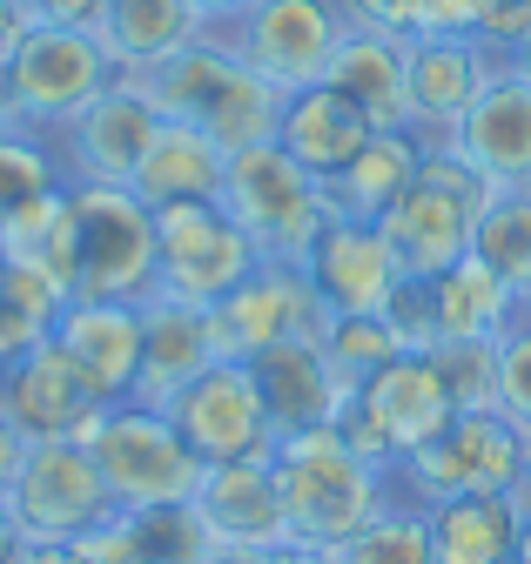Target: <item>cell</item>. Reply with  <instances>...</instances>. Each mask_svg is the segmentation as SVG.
Here are the masks:
<instances>
[{
  "label": "cell",
  "mask_w": 531,
  "mask_h": 564,
  "mask_svg": "<svg viewBox=\"0 0 531 564\" xmlns=\"http://www.w3.org/2000/svg\"><path fill=\"white\" fill-rule=\"evenodd\" d=\"M262 269L256 242L229 223L223 202H169L155 208V296L216 310Z\"/></svg>",
  "instance_id": "9c48e42d"
},
{
  "label": "cell",
  "mask_w": 531,
  "mask_h": 564,
  "mask_svg": "<svg viewBox=\"0 0 531 564\" xmlns=\"http://www.w3.org/2000/svg\"><path fill=\"white\" fill-rule=\"evenodd\" d=\"M75 216V296L149 303L155 296V208L136 188L68 182Z\"/></svg>",
  "instance_id": "ba28073f"
},
{
  "label": "cell",
  "mask_w": 531,
  "mask_h": 564,
  "mask_svg": "<svg viewBox=\"0 0 531 564\" xmlns=\"http://www.w3.org/2000/svg\"><path fill=\"white\" fill-rule=\"evenodd\" d=\"M498 54L478 34H424L404 41V82H411V128L424 149H444L451 128L472 115V101L491 88Z\"/></svg>",
  "instance_id": "2e32d148"
},
{
  "label": "cell",
  "mask_w": 531,
  "mask_h": 564,
  "mask_svg": "<svg viewBox=\"0 0 531 564\" xmlns=\"http://www.w3.org/2000/svg\"><path fill=\"white\" fill-rule=\"evenodd\" d=\"M303 269L316 282V296L329 303V316H383L397 303V290H404V269H397V256H390L377 223L329 216L323 236L310 242Z\"/></svg>",
  "instance_id": "e0dca14e"
},
{
  "label": "cell",
  "mask_w": 531,
  "mask_h": 564,
  "mask_svg": "<svg viewBox=\"0 0 531 564\" xmlns=\"http://www.w3.org/2000/svg\"><path fill=\"white\" fill-rule=\"evenodd\" d=\"M115 511H155V505H188L203 490V457L182 444V431L169 423V410L149 403H108L95 416V431L82 437Z\"/></svg>",
  "instance_id": "8992f818"
},
{
  "label": "cell",
  "mask_w": 531,
  "mask_h": 564,
  "mask_svg": "<svg viewBox=\"0 0 531 564\" xmlns=\"http://www.w3.org/2000/svg\"><path fill=\"white\" fill-rule=\"evenodd\" d=\"M357 397L370 403L377 431H383V444H390V470L404 464V457H418V451L444 431V423L457 416V403H451V390H444V377H437V364H431V349H411V357L383 364L370 383H357Z\"/></svg>",
  "instance_id": "44dd1931"
},
{
  "label": "cell",
  "mask_w": 531,
  "mask_h": 564,
  "mask_svg": "<svg viewBox=\"0 0 531 564\" xmlns=\"http://www.w3.org/2000/svg\"><path fill=\"white\" fill-rule=\"evenodd\" d=\"M21 8H28L34 28H88L95 34V21H101L108 0H21Z\"/></svg>",
  "instance_id": "7bdbcfd3"
},
{
  "label": "cell",
  "mask_w": 531,
  "mask_h": 564,
  "mask_svg": "<svg viewBox=\"0 0 531 564\" xmlns=\"http://www.w3.org/2000/svg\"><path fill=\"white\" fill-rule=\"evenodd\" d=\"M444 149L464 155L491 188H531V75L518 61H498L491 88L451 128Z\"/></svg>",
  "instance_id": "ac0fdd59"
},
{
  "label": "cell",
  "mask_w": 531,
  "mask_h": 564,
  "mask_svg": "<svg viewBox=\"0 0 531 564\" xmlns=\"http://www.w3.org/2000/svg\"><path fill=\"white\" fill-rule=\"evenodd\" d=\"M142 82V95L155 101L162 121H182V128H203L223 149H256V141H277V115H283V95L256 75V67L223 41V34H203L195 47H182L175 61L149 67V75H128Z\"/></svg>",
  "instance_id": "6da1fadb"
},
{
  "label": "cell",
  "mask_w": 531,
  "mask_h": 564,
  "mask_svg": "<svg viewBox=\"0 0 531 564\" xmlns=\"http://www.w3.org/2000/svg\"><path fill=\"white\" fill-rule=\"evenodd\" d=\"M203 34H209V21L188 0H108L95 21V41L115 61V75H149V67L175 61Z\"/></svg>",
  "instance_id": "cb8c5ba5"
},
{
  "label": "cell",
  "mask_w": 531,
  "mask_h": 564,
  "mask_svg": "<svg viewBox=\"0 0 531 564\" xmlns=\"http://www.w3.org/2000/svg\"><path fill=\"white\" fill-rule=\"evenodd\" d=\"M249 370H256L262 403H270L277 437L316 431V423H329V416H337V403L350 397V383L329 370L323 343H283V349H270V357H256Z\"/></svg>",
  "instance_id": "d4e9b609"
},
{
  "label": "cell",
  "mask_w": 531,
  "mask_h": 564,
  "mask_svg": "<svg viewBox=\"0 0 531 564\" xmlns=\"http://www.w3.org/2000/svg\"><path fill=\"white\" fill-rule=\"evenodd\" d=\"M418 162H424L418 128L370 134V141H364V155H357L337 182H323V188H329V216H344V223H383V208L411 188Z\"/></svg>",
  "instance_id": "f546056e"
},
{
  "label": "cell",
  "mask_w": 531,
  "mask_h": 564,
  "mask_svg": "<svg viewBox=\"0 0 531 564\" xmlns=\"http://www.w3.org/2000/svg\"><path fill=\"white\" fill-rule=\"evenodd\" d=\"M21 564H75V551H68V544H28Z\"/></svg>",
  "instance_id": "681fc988"
},
{
  "label": "cell",
  "mask_w": 531,
  "mask_h": 564,
  "mask_svg": "<svg viewBox=\"0 0 531 564\" xmlns=\"http://www.w3.org/2000/svg\"><path fill=\"white\" fill-rule=\"evenodd\" d=\"M223 208H229V223L256 242L262 262H303L310 242L329 223V188L283 149V141H256V149L229 155Z\"/></svg>",
  "instance_id": "5b68a950"
},
{
  "label": "cell",
  "mask_w": 531,
  "mask_h": 564,
  "mask_svg": "<svg viewBox=\"0 0 531 564\" xmlns=\"http://www.w3.org/2000/svg\"><path fill=\"white\" fill-rule=\"evenodd\" d=\"M188 8H195V14H203L209 28H229V21H242L249 8H262V0H188Z\"/></svg>",
  "instance_id": "bcb514c9"
},
{
  "label": "cell",
  "mask_w": 531,
  "mask_h": 564,
  "mask_svg": "<svg viewBox=\"0 0 531 564\" xmlns=\"http://www.w3.org/2000/svg\"><path fill=\"white\" fill-rule=\"evenodd\" d=\"M498 410L531 437V310H518V323L498 336Z\"/></svg>",
  "instance_id": "f35d334b"
},
{
  "label": "cell",
  "mask_w": 531,
  "mask_h": 564,
  "mask_svg": "<svg viewBox=\"0 0 531 564\" xmlns=\"http://www.w3.org/2000/svg\"><path fill=\"white\" fill-rule=\"evenodd\" d=\"M223 175H229V149L209 141L203 128H182V121H162V134L149 141V155L136 169V188L149 208H169V202H223Z\"/></svg>",
  "instance_id": "f1b7e54d"
},
{
  "label": "cell",
  "mask_w": 531,
  "mask_h": 564,
  "mask_svg": "<svg viewBox=\"0 0 531 564\" xmlns=\"http://www.w3.org/2000/svg\"><path fill=\"white\" fill-rule=\"evenodd\" d=\"M518 505H524V511H531V477H524V498H518Z\"/></svg>",
  "instance_id": "db71d44e"
},
{
  "label": "cell",
  "mask_w": 531,
  "mask_h": 564,
  "mask_svg": "<svg viewBox=\"0 0 531 564\" xmlns=\"http://www.w3.org/2000/svg\"><path fill=\"white\" fill-rule=\"evenodd\" d=\"M518 67H524V75H531V41H524V47H518Z\"/></svg>",
  "instance_id": "f5cc1de1"
},
{
  "label": "cell",
  "mask_w": 531,
  "mask_h": 564,
  "mask_svg": "<svg viewBox=\"0 0 531 564\" xmlns=\"http://www.w3.org/2000/svg\"><path fill=\"white\" fill-rule=\"evenodd\" d=\"M0 505H8V518L21 524L28 544H75L95 524L121 518L101 470H95V457H88V444H75V437L28 444V457H21V470H14Z\"/></svg>",
  "instance_id": "30bf717a"
},
{
  "label": "cell",
  "mask_w": 531,
  "mask_h": 564,
  "mask_svg": "<svg viewBox=\"0 0 531 564\" xmlns=\"http://www.w3.org/2000/svg\"><path fill=\"white\" fill-rule=\"evenodd\" d=\"M195 518L216 538V551H277L290 544V511H283V490L270 464H209L203 490H195Z\"/></svg>",
  "instance_id": "d6986e66"
},
{
  "label": "cell",
  "mask_w": 531,
  "mask_h": 564,
  "mask_svg": "<svg viewBox=\"0 0 531 564\" xmlns=\"http://www.w3.org/2000/svg\"><path fill=\"white\" fill-rule=\"evenodd\" d=\"M34 21H28V8L21 0H0V67L14 61V47H21V34H28Z\"/></svg>",
  "instance_id": "f6af8a7d"
},
{
  "label": "cell",
  "mask_w": 531,
  "mask_h": 564,
  "mask_svg": "<svg viewBox=\"0 0 531 564\" xmlns=\"http://www.w3.org/2000/svg\"><path fill=\"white\" fill-rule=\"evenodd\" d=\"M472 34H478L498 61H518V47L531 41V0H478Z\"/></svg>",
  "instance_id": "60d3db41"
},
{
  "label": "cell",
  "mask_w": 531,
  "mask_h": 564,
  "mask_svg": "<svg viewBox=\"0 0 531 564\" xmlns=\"http://www.w3.org/2000/svg\"><path fill=\"white\" fill-rule=\"evenodd\" d=\"M0 262L47 275L61 296H75V216H68V188H54L28 202L21 216L0 223Z\"/></svg>",
  "instance_id": "4dcf8cb0"
},
{
  "label": "cell",
  "mask_w": 531,
  "mask_h": 564,
  "mask_svg": "<svg viewBox=\"0 0 531 564\" xmlns=\"http://www.w3.org/2000/svg\"><path fill=\"white\" fill-rule=\"evenodd\" d=\"M472 256L498 282H511L518 296H531V188H491L478 236H472Z\"/></svg>",
  "instance_id": "1f68e13d"
},
{
  "label": "cell",
  "mask_w": 531,
  "mask_h": 564,
  "mask_svg": "<svg viewBox=\"0 0 531 564\" xmlns=\"http://www.w3.org/2000/svg\"><path fill=\"white\" fill-rule=\"evenodd\" d=\"M350 28L390 34V41H424L437 34V0H337Z\"/></svg>",
  "instance_id": "ab89813d"
},
{
  "label": "cell",
  "mask_w": 531,
  "mask_h": 564,
  "mask_svg": "<svg viewBox=\"0 0 531 564\" xmlns=\"http://www.w3.org/2000/svg\"><path fill=\"white\" fill-rule=\"evenodd\" d=\"M0 410H8V423L28 444H61V437L82 444L95 431V416L108 410V397L68 364V349L47 336V343L28 349V357H14L0 370Z\"/></svg>",
  "instance_id": "9a60e30c"
},
{
  "label": "cell",
  "mask_w": 531,
  "mask_h": 564,
  "mask_svg": "<svg viewBox=\"0 0 531 564\" xmlns=\"http://www.w3.org/2000/svg\"><path fill=\"white\" fill-rule=\"evenodd\" d=\"M47 336L68 349V364H75L108 403H128V397H136V377H142V303L68 296V310L54 316Z\"/></svg>",
  "instance_id": "ffe728a7"
},
{
  "label": "cell",
  "mask_w": 531,
  "mask_h": 564,
  "mask_svg": "<svg viewBox=\"0 0 531 564\" xmlns=\"http://www.w3.org/2000/svg\"><path fill=\"white\" fill-rule=\"evenodd\" d=\"M209 364H223L216 357V336H209V310L149 296L142 303V377H136V397H128V403L169 410Z\"/></svg>",
  "instance_id": "7402d4cb"
},
{
  "label": "cell",
  "mask_w": 531,
  "mask_h": 564,
  "mask_svg": "<svg viewBox=\"0 0 531 564\" xmlns=\"http://www.w3.org/2000/svg\"><path fill=\"white\" fill-rule=\"evenodd\" d=\"M531 477V437L505 410H464L444 431L390 470V498L397 505H437V498H464V490H491V498H524Z\"/></svg>",
  "instance_id": "277c9868"
},
{
  "label": "cell",
  "mask_w": 531,
  "mask_h": 564,
  "mask_svg": "<svg viewBox=\"0 0 531 564\" xmlns=\"http://www.w3.org/2000/svg\"><path fill=\"white\" fill-rule=\"evenodd\" d=\"M329 557H337V564H437L431 524H424L418 505H383L357 538H344Z\"/></svg>",
  "instance_id": "e575fe53"
},
{
  "label": "cell",
  "mask_w": 531,
  "mask_h": 564,
  "mask_svg": "<svg viewBox=\"0 0 531 564\" xmlns=\"http://www.w3.org/2000/svg\"><path fill=\"white\" fill-rule=\"evenodd\" d=\"M61 310H68V296H61L47 275L0 262V370H8L14 357H28L34 343H47Z\"/></svg>",
  "instance_id": "d6a6232c"
},
{
  "label": "cell",
  "mask_w": 531,
  "mask_h": 564,
  "mask_svg": "<svg viewBox=\"0 0 531 564\" xmlns=\"http://www.w3.org/2000/svg\"><path fill=\"white\" fill-rule=\"evenodd\" d=\"M424 296H431L437 343H498L518 323V310H524V296L511 290V282H498L478 256H464L444 275H431Z\"/></svg>",
  "instance_id": "83f0119b"
},
{
  "label": "cell",
  "mask_w": 531,
  "mask_h": 564,
  "mask_svg": "<svg viewBox=\"0 0 531 564\" xmlns=\"http://www.w3.org/2000/svg\"><path fill=\"white\" fill-rule=\"evenodd\" d=\"M329 303L316 296V282L303 262H262L236 296L209 310V336L223 364H256L283 343H323Z\"/></svg>",
  "instance_id": "8fae6325"
},
{
  "label": "cell",
  "mask_w": 531,
  "mask_h": 564,
  "mask_svg": "<svg viewBox=\"0 0 531 564\" xmlns=\"http://www.w3.org/2000/svg\"><path fill=\"white\" fill-rule=\"evenodd\" d=\"M323 357H329V370H337V377L357 390V383H370L383 364L404 357V343H397V329H390L383 316H329V329H323Z\"/></svg>",
  "instance_id": "8d00e7d4"
},
{
  "label": "cell",
  "mask_w": 531,
  "mask_h": 564,
  "mask_svg": "<svg viewBox=\"0 0 531 564\" xmlns=\"http://www.w3.org/2000/svg\"><path fill=\"white\" fill-rule=\"evenodd\" d=\"M524 310H531V296H524Z\"/></svg>",
  "instance_id": "11a10c76"
},
{
  "label": "cell",
  "mask_w": 531,
  "mask_h": 564,
  "mask_svg": "<svg viewBox=\"0 0 531 564\" xmlns=\"http://www.w3.org/2000/svg\"><path fill=\"white\" fill-rule=\"evenodd\" d=\"M431 364H437L457 416L464 410H498V343H437Z\"/></svg>",
  "instance_id": "74e56055"
},
{
  "label": "cell",
  "mask_w": 531,
  "mask_h": 564,
  "mask_svg": "<svg viewBox=\"0 0 531 564\" xmlns=\"http://www.w3.org/2000/svg\"><path fill=\"white\" fill-rule=\"evenodd\" d=\"M21 457H28V437H21L14 423H8V410H0V498H8V484H14Z\"/></svg>",
  "instance_id": "ee69618b"
},
{
  "label": "cell",
  "mask_w": 531,
  "mask_h": 564,
  "mask_svg": "<svg viewBox=\"0 0 531 564\" xmlns=\"http://www.w3.org/2000/svg\"><path fill=\"white\" fill-rule=\"evenodd\" d=\"M270 470H277V490H283V511H290V538L316 544V551H337L383 505H397L390 498V470L364 464L329 423L296 431V437H277Z\"/></svg>",
  "instance_id": "7a4b0ae2"
},
{
  "label": "cell",
  "mask_w": 531,
  "mask_h": 564,
  "mask_svg": "<svg viewBox=\"0 0 531 564\" xmlns=\"http://www.w3.org/2000/svg\"><path fill=\"white\" fill-rule=\"evenodd\" d=\"M216 564H256L249 551H216Z\"/></svg>",
  "instance_id": "816d5d0a"
},
{
  "label": "cell",
  "mask_w": 531,
  "mask_h": 564,
  "mask_svg": "<svg viewBox=\"0 0 531 564\" xmlns=\"http://www.w3.org/2000/svg\"><path fill=\"white\" fill-rule=\"evenodd\" d=\"M518 564H531V511H524V524H518Z\"/></svg>",
  "instance_id": "f907efd6"
},
{
  "label": "cell",
  "mask_w": 531,
  "mask_h": 564,
  "mask_svg": "<svg viewBox=\"0 0 531 564\" xmlns=\"http://www.w3.org/2000/svg\"><path fill=\"white\" fill-rule=\"evenodd\" d=\"M485 202H491V182L472 162L451 155V149H424L411 188L397 195L383 208V223H377L383 242H390V256H397V269H404V282H431L451 262L472 256Z\"/></svg>",
  "instance_id": "3957f363"
},
{
  "label": "cell",
  "mask_w": 531,
  "mask_h": 564,
  "mask_svg": "<svg viewBox=\"0 0 531 564\" xmlns=\"http://www.w3.org/2000/svg\"><path fill=\"white\" fill-rule=\"evenodd\" d=\"M101 88H115V61L88 28H28L0 67V121L54 141Z\"/></svg>",
  "instance_id": "52a82bcc"
},
{
  "label": "cell",
  "mask_w": 531,
  "mask_h": 564,
  "mask_svg": "<svg viewBox=\"0 0 531 564\" xmlns=\"http://www.w3.org/2000/svg\"><path fill=\"white\" fill-rule=\"evenodd\" d=\"M155 134H162V115H155V101L142 95V82L115 75V88H101L68 128L54 134V155H61V169H68V182L128 188Z\"/></svg>",
  "instance_id": "5bb4252c"
},
{
  "label": "cell",
  "mask_w": 531,
  "mask_h": 564,
  "mask_svg": "<svg viewBox=\"0 0 531 564\" xmlns=\"http://www.w3.org/2000/svg\"><path fill=\"white\" fill-rule=\"evenodd\" d=\"M377 128L364 121L357 101H344L329 82L303 88V95H283V115H277V141L316 175V182H337L357 155H364V141Z\"/></svg>",
  "instance_id": "603a6c76"
},
{
  "label": "cell",
  "mask_w": 531,
  "mask_h": 564,
  "mask_svg": "<svg viewBox=\"0 0 531 564\" xmlns=\"http://www.w3.org/2000/svg\"><path fill=\"white\" fill-rule=\"evenodd\" d=\"M21 551H28V538H21V524L8 518V505H0V564H21Z\"/></svg>",
  "instance_id": "c3c4849f"
},
{
  "label": "cell",
  "mask_w": 531,
  "mask_h": 564,
  "mask_svg": "<svg viewBox=\"0 0 531 564\" xmlns=\"http://www.w3.org/2000/svg\"><path fill=\"white\" fill-rule=\"evenodd\" d=\"M68 551H75V564H142V551H136V531H128V518H108V524H95V531H88V538H75Z\"/></svg>",
  "instance_id": "b9f144b4"
},
{
  "label": "cell",
  "mask_w": 531,
  "mask_h": 564,
  "mask_svg": "<svg viewBox=\"0 0 531 564\" xmlns=\"http://www.w3.org/2000/svg\"><path fill=\"white\" fill-rule=\"evenodd\" d=\"M209 34H223L277 95H303V88H316L329 75L350 21H344L337 0H262V8H249L242 21L209 28Z\"/></svg>",
  "instance_id": "7c38bea8"
},
{
  "label": "cell",
  "mask_w": 531,
  "mask_h": 564,
  "mask_svg": "<svg viewBox=\"0 0 531 564\" xmlns=\"http://www.w3.org/2000/svg\"><path fill=\"white\" fill-rule=\"evenodd\" d=\"M424 524H431L437 564H518L524 505L518 498H491V490H464V498L424 505Z\"/></svg>",
  "instance_id": "4316f807"
},
{
  "label": "cell",
  "mask_w": 531,
  "mask_h": 564,
  "mask_svg": "<svg viewBox=\"0 0 531 564\" xmlns=\"http://www.w3.org/2000/svg\"><path fill=\"white\" fill-rule=\"evenodd\" d=\"M256 564H337V557L316 551V544H296V538H290V544H277V551H262Z\"/></svg>",
  "instance_id": "7dc6e473"
},
{
  "label": "cell",
  "mask_w": 531,
  "mask_h": 564,
  "mask_svg": "<svg viewBox=\"0 0 531 564\" xmlns=\"http://www.w3.org/2000/svg\"><path fill=\"white\" fill-rule=\"evenodd\" d=\"M169 423L203 464H270L277 451V423L249 364H209L169 403Z\"/></svg>",
  "instance_id": "4fadbf2b"
},
{
  "label": "cell",
  "mask_w": 531,
  "mask_h": 564,
  "mask_svg": "<svg viewBox=\"0 0 531 564\" xmlns=\"http://www.w3.org/2000/svg\"><path fill=\"white\" fill-rule=\"evenodd\" d=\"M142 564H216V538L203 531L195 505H155V511H128Z\"/></svg>",
  "instance_id": "d590c367"
},
{
  "label": "cell",
  "mask_w": 531,
  "mask_h": 564,
  "mask_svg": "<svg viewBox=\"0 0 531 564\" xmlns=\"http://www.w3.org/2000/svg\"><path fill=\"white\" fill-rule=\"evenodd\" d=\"M329 88H337L344 101L364 108V121L377 134L390 128H411V82H404V41L390 34H370V28H350L337 41V61H329Z\"/></svg>",
  "instance_id": "484cf974"
},
{
  "label": "cell",
  "mask_w": 531,
  "mask_h": 564,
  "mask_svg": "<svg viewBox=\"0 0 531 564\" xmlns=\"http://www.w3.org/2000/svg\"><path fill=\"white\" fill-rule=\"evenodd\" d=\"M54 188H68V169H61L54 141L0 121V223L21 216L28 202H41V195H54Z\"/></svg>",
  "instance_id": "836d02e7"
}]
</instances>
